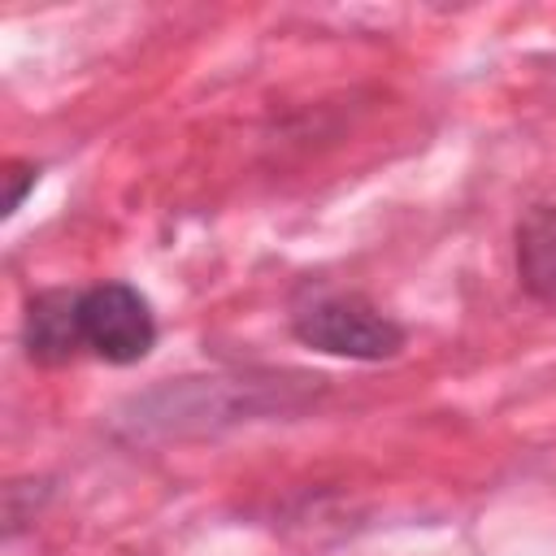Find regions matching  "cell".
Instances as JSON below:
<instances>
[{"label": "cell", "instance_id": "5", "mask_svg": "<svg viewBox=\"0 0 556 556\" xmlns=\"http://www.w3.org/2000/svg\"><path fill=\"white\" fill-rule=\"evenodd\" d=\"M0 178H4V208H0V213L13 217V213L22 208V200H26V191L39 182V165H30V161H9Z\"/></svg>", "mask_w": 556, "mask_h": 556}, {"label": "cell", "instance_id": "2", "mask_svg": "<svg viewBox=\"0 0 556 556\" xmlns=\"http://www.w3.org/2000/svg\"><path fill=\"white\" fill-rule=\"evenodd\" d=\"M83 343L109 365H135L156 343L152 304L130 282H96L78 295Z\"/></svg>", "mask_w": 556, "mask_h": 556}, {"label": "cell", "instance_id": "4", "mask_svg": "<svg viewBox=\"0 0 556 556\" xmlns=\"http://www.w3.org/2000/svg\"><path fill=\"white\" fill-rule=\"evenodd\" d=\"M513 239H517V278L526 295L556 308V204H530Z\"/></svg>", "mask_w": 556, "mask_h": 556}, {"label": "cell", "instance_id": "1", "mask_svg": "<svg viewBox=\"0 0 556 556\" xmlns=\"http://www.w3.org/2000/svg\"><path fill=\"white\" fill-rule=\"evenodd\" d=\"M291 330L304 348L348 361H391L404 348V326L361 295H321L295 313Z\"/></svg>", "mask_w": 556, "mask_h": 556}, {"label": "cell", "instance_id": "3", "mask_svg": "<svg viewBox=\"0 0 556 556\" xmlns=\"http://www.w3.org/2000/svg\"><path fill=\"white\" fill-rule=\"evenodd\" d=\"M78 295L83 291H39L26 304V321H22V343L26 356L39 365H65L83 343V326H78Z\"/></svg>", "mask_w": 556, "mask_h": 556}]
</instances>
